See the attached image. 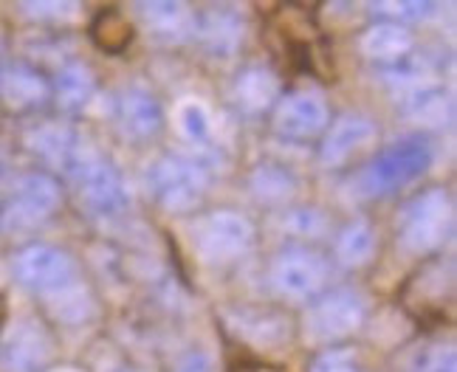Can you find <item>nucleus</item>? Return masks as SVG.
<instances>
[{"label":"nucleus","mask_w":457,"mask_h":372,"mask_svg":"<svg viewBox=\"0 0 457 372\" xmlns=\"http://www.w3.org/2000/svg\"><path fill=\"white\" fill-rule=\"evenodd\" d=\"M454 228V201L444 186L424 189L401 211L398 243L407 254L427 257L437 252Z\"/></svg>","instance_id":"f257e3e1"},{"label":"nucleus","mask_w":457,"mask_h":372,"mask_svg":"<svg viewBox=\"0 0 457 372\" xmlns=\"http://www.w3.org/2000/svg\"><path fill=\"white\" fill-rule=\"evenodd\" d=\"M435 150L427 136L401 138L386 150H381L370 164L359 172V189L367 198H381L401 186L412 184L432 164Z\"/></svg>","instance_id":"f03ea898"},{"label":"nucleus","mask_w":457,"mask_h":372,"mask_svg":"<svg viewBox=\"0 0 457 372\" xmlns=\"http://www.w3.org/2000/svg\"><path fill=\"white\" fill-rule=\"evenodd\" d=\"M62 203V189L54 175L43 169L23 172L9 189V198L0 211V223L9 232H31L57 215Z\"/></svg>","instance_id":"7ed1b4c3"},{"label":"nucleus","mask_w":457,"mask_h":372,"mask_svg":"<svg viewBox=\"0 0 457 372\" xmlns=\"http://www.w3.org/2000/svg\"><path fill=\"white\" fill-rule=\"evenodd\" d=\"M364 318H367V308H364V299L356 291H350V288L322 291L311 302L303 318L305 342L333 347L337 342H345L353 333H359Z\"/></svg>","instance_id":"20e7f679"},{"label":"nucleus","mask_w":457,"mask_h":372,"mask_svg":"<svg viewBox=\"0 0 457 372\" xmlns=\"http://www.w3.org/2000/svg\"><path fill=\"white\" fill-rule=\"evenodd\" d=\"M65 178L71 181L74 198L87 215L113 218L128 206V189L125 181H121V172L96 150L91 155H85Z\"/></svg>","instance_id":"39448f33"},{"label":"nucleus","mask_w":457,"mask_h":372,"mask_svg":"<svg viewBox=\"0 0 457 372\" xmlns=\"http://www.w3.org/2000/svg\"><path fill=\"white\" fill-rule=\"evenodd\" d=\"M150 189L162 209L172 215L192 211L209 192V169L184 155H167L150 169Z\"/></svg>","instance_id":"423d86ee"},{"label":"nucleus","mask_w":457,"mask_h":372,"mask_svg":"<svg viewBox=\"0 0 457 372\" xmlns=\"http://www.w3.org/2000/svg\"><path fill=\"white\" fill-rule=\"evenodd\" d=\"M328 277H330L328 260L308 245L283 248L271 260L269 269V282L274 293L291 299V302H313L325 291Z\"/></svg>","instance_id":"0eeeda50"},{"label":"nucleus","mask_w":457,"mask_h":372,"mask_svg":"<svg viewBox=\"0 0 457 372\" xmlns=\"http://www.w3.org/2000/svg\"><path fill=\"white\" fill-rule=\"evenodd\" d=\"M254 245V223L235 209H218L198 223L195 248L209 265H228L245 257Z\"/></svg>","instance_id":"6e6552de"},{"label":"nucleus","mask_w":457,"mask_h":372,"mask_svg":"<svg viewBox=\"0 0 457 372\" xmlns=\"http://www.w3.org/2000/svg\"><path fill=\"white\" fill-rule=\"evenodd\" d=\"M12 274L23 288L34 291L37 296H46L51 291L68 285V282L79 279L77 262L71 260V254L46 243H31L21 248L12 260Z\"/></svg>","instance_id":"1a4fd4ad"},{"label":"nucleus","mask_w":457,"mask_h":372,"mask_svg":"<svg viewBox=\"0 0 457 372\" xmlns=\"http://www.w3.org/2000/svg\"><path fill=\"white\" fill-rule=\"evenodd\" d=\"M330 124V108L320 91L313 87H296V91L279 96L271 111V128L286 141H308L322 136Z\"/></svg>","instance_id":"9d476101"},{"label":"nucleus","mask_w":457,"mask_h":372,"mask_svg":"<svg viewBox=\"0 0 457 372\" xmlns=\"http://www.w3.org/2000/svg\"><path fill=\"white\" fill-rule=\"evenodd\" d=\"M26 147L40 158L51 169L62 175L71 172L85 155H91L94 147L79 136V130L65 119H48L26 133Z\"/></svg>","instance_id":"9b49d317"},{"label":"nucleus","mask_w":457,"mask_h":372,"mask_svg":"<svg viewBox=\"0 0 457 372\" xmlns=\"http://www.w3.org/2000/svg\"><path fill=\"white\" fill-rule=\"evenodd\" d=\"M51 356H54V344L37 318H17L0 335V369L4 372H43Z\"/></svg>","instance_id":"f8f14e48"},{"label":"nucleus","mask_w":457,"mask_h":372,"mask_svg":"<svg viewBox=\"0 0 457 372\" xmlns=\"http://www.w3.org/2000/svg\"><path fill=\"white\" fill-rule=\"evenodd\" d=\"M376 138H378V128L373 119H367L361 113H345L325 128L320 145V161L328 169H339L353 161L356 155H361L367 147H373Z\"/></svg>","instance_id":"ddd939ff"},{"label":"nucleus","mask_w":457,"mask_h":372,"mask_svg":"<svg viewBox=\"0 0 457 372\" xmlns=\"http://www.w3.org/2000/svg\"><path fill=\"white\" fill-rule=\"evenodd\" d=\"M51 102V82L31 62H6L0 68V108L23 116Z\"/></svg>","instance_id":"4468645a"},{"label":"nucleus","mask_w":457,"mask_h":372,"mask_svg":"<svg viewBox=\"0 0 457 372\" xmlns=\"http://www.w3.org/2000/svg\"><path fill=\"white\" fill-rule=\"evenodd\" d=\"M192 34L198 37L206 54L226 60L237 54V48L245 37V21L232 6H212L195 14V31Z\"/></svg>","instance_id":"2eb2a0df"},{"label":"nucleus","mask_w":457,"mask_h":372,"mask_svg":"<svg viewBox=\"0 0 457 372\" xmlns=\"http://www.w3.org/2000/svg\"><path fill=\"white\" fill-rule=\"evenodd\" d=\"M116 119L119 128L130 141H150L158 130H162V104L147 91V87H130L121 94L116 104Z\"/></svg>","instance_id":"dca6fc26"},{"label":"nucleus","mask_w":457,"mask_h":372,"mask_svg":"<svg viewBox=\"0 0 457 372\" xmlns=\"http://www.w3.org/2000/svg\"><path fill=\"white\" fill-rule=\"evenodd\" d=\"M138 17L147 34L162 43H184L195 31V12L181 0H150L138 6Z\"/></svg>","instance_id":"f3484780"},{"label":"nucleus","mask_w":457,"mask_h":372,"mask_svg":"<svg viewBox=\"0 0 457 372\" xmlns=\"http://www.w3.org/2000/svg\"><path fill=\"white\" fill-rule=\"evenodd\" d=\"M359 45L367 60L381 62V65H395L412 54V31L410 26H401V23L376 21L373 26H367Z\"/></svg>","instance_id":"a211bd4d"},{"label":"nucleus","mask_w":457,"mask_h":372,"mask_svg":"<svg viewBox=\"0 0 457 372\" xmlns=\"http://www.w3.org/2000/svg\"><path fill=\"white\" fill-rule=\"evenodd\" d=\"M96 94V77L87 62L71 60L60 65L54 82H51V99L62 113H79Z\"/></svg>","instance_id":"6ab92c4d"},{"label":"nucleus","mask_w":457,"mask_h":372,"mask_svg":"<svg viewBox=\"0 0 457 372\" xmlns=\"http://www.w3.org/2000/svg\"><path fill=\"white\" fill-rule=\"evenodd\" d=\"M279 99V79L271 68L266 65H249L243 68L235 79V102L243 113L257 116L274 111V104Z\"/></svg>","instance_id":"aec40b11"},{"label":"nucleus","mask_w":457,"mask_h":372,"mask_svg":"<svg viewBox=\"0 0 457 372\" xmlns=\"http://www.w3.org/2000/svg\"><path fill=\"white\" fill-rule=\"evenodd\" d=\"M40 299H43V308L48 310V316L57 318L60 325H82L96 310L94 293L82 279L68 282V285L51 291Z\"/></svg>","instance_id":"412c9836"},{"label":"nucleus","mask_w":457,"mask_h":372,"mask_svg":"<svg viewBox=\"0 0 457 372\" xmlns=\"http://www.w3.org/2000/svg\"><path fill=\"white\" fill-rule=\"evenodd\" d=\"M249 189L260 203L286 206L296 194V175L283 164H260L249 175Z\"/></svg>","instance_id":"4be33fe9"},{"label":"nucleus","mask_w":457,"mask_h":372,"mask_svg":"<svg viewBox=\"0 0 457 372\" xmlns=\"http://www.w3.org/2000/svg\"><path fill=\"white\" fill-rule=\"evenodd\" d=\"M376 254V232L367 220H350L333 243V257L345 269H361Z\"/></svg>","instance_id":"5701e85b"},{"label":"nucleus","mask_w":457,"mask_h":372,"mask_svg":"<svg viewBox=\"0 0 457 372\" xmlns=\"http://www.w3.org/2000/svg\"><path fill=\"white\" fill-rule=\"evenodd\" d=\"M228 322H235L240 339L252 342V344H260V347H277L288 342L286 335V322L279 313H271V310H237V316H228Z\"/></svg>","instance_id":"b1692460"},{"label":"nucleus","mask_w":457,"mask_h":372,"mask_svg":"<svg viewBox=\"0 0 457 372\" xmlns=\"http://www.w3.org/2000/svg\"><path fill=\"white\" fill-rule=\"evenodd\" d=\"M407 113L410 119L427 124V128H441L452 116V102L441 87H432V85L410 87Z\"/></svg>","instance_id":"393cba45"},{"label":"nucleus","mask_w":457,"mask_h":372,"mask_svg":"<svg viewBox=\"0 0 457 372\" xmlns=\"http://www.w3.org/2000/svg\"><path fill=\"white\" fill-rule=\"evenodd\" d=\"M175 128L192 145H206L212 136V113L198 96H187L175 104Z\"/></svg>","instance_id":"a878e982"},{"label":"nucleus","mask_w":457,"mask_h":372,"mask_svg":"<svg viewBox=\"0 0 457 372\" xmlns=\"http://www.w3.org/2000/svg\"><path fill=\"white\" fill-rule=\"evenodd\" d=\"M286 232H291L294 237L300 240H313V237H322L325 228H328V220L320 209L313 206H300V209H291L288 218H286Z\"/></svg>","instance_id":"bb28decb"},{"label":"nucleus","mask_w":457,"mask_h":372,"mask_svg":"<svg viewBox=\"0 0 457 372\" xmlns=\"http://www.w3.org/2000/svg\"><path fill=\"white\" fill-rule=\"evenodd\" d=\"M311 372H359L356 352L347 347H328L316 356Z\"/></svg>","instance_id":"cd10ccee"},{"label":"nucleus","mask_w":457,"mask_h":372,"mask_svg":"<svg viewBox=\"0 0 457 372\" xmlns=\"http://www.w3.org/2000/svg\"><path fill=\"white\" fill-rule=\"evenodd\" d=\"M23 14L34 17V21H71V17L79 14V6L77 4H26L21 6Z\"/></svg>","instance_id":"c85d7f7f"},{"label":"nucleus","mask_w":457,"mask_h":372,"mask_svg":"<svg viewBox=\"0 0 457 372\" xmlns=\"http://www.w3.org/2000/svg\"><path fill=\"white\" fill-rule=\"evenodd\" d=\"M415 372H454V350L452 347H427L418 356Z\"/></svg>","instance_id":"c756f323"},{"label":"nucleus","mask_w":457,"mask_h":372,"mask_svg":"<svg viewBox=\"0 0 457 372\" xmlns=\"http://www.w3.org/2000/svg\"><path fill=\"white\" fill-rule=\"evenodd\" d=\"M175 372H212V359L206 352H189Z\"/></svg>","instance_id":"7c9ffc66"},{"label":"nucleus","mask_w":457,"mask_h":372,"mask_svg":"<svg viewBox=\"0 0 457 372\" xmlns=\"http://www.w3.org/2000/svg\"><path fill=\"white\" fill-rule=\"evenodd\" d=\"M51 372H82V369H77V367H57V369H51Z\"/></svg>","instance_id":"2f4dec72"}]
</instances>
